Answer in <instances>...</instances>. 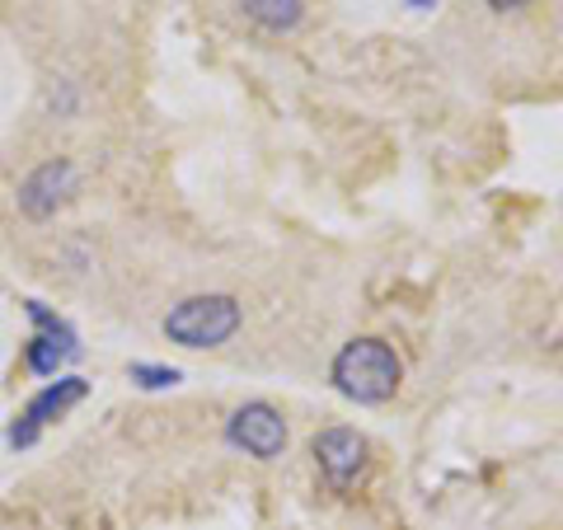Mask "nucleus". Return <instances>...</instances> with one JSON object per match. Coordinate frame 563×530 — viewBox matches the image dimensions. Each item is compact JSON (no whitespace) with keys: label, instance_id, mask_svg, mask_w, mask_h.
<instances>
[{"label":"nucleus","instance_id":"39448f33","mask_svg":"<svg viewBox=\"0 0 563 530\" xmlns=\"http://www.w3.org/2000/svg\"><path fill=\"white\" fill-rule=\"evenodd\" d=\"M29 320L38 324V339L29 343V371L33 376H57L62 362L80 357V339L66 320H57L43 300H29Z\"/></svg>","mask_w":563,"mask_h":530},{"label":"nucleus","instance_id":"f03ea898","mask_svg":"<svg viewBox=\"0 0 563 530\" xmlns=\"http://www.w3.org/2000/svg\"><path fill=\"white\" fill-rule=\"evenodd\" d=\"M240 320H244V314H240L235 296H221V291L188 296V300H179V306L165 314V339L179 343V347H192V352L221 347V343L235 339Z\"/></svg>","mask_w":563,"mask_h":530},{"label":"nucleus","instance_id":"0eeeda50","mask_svg":"<svg viewBox=\"0 0 563 530\" xmlns=\"http://www.w3.org/2000/svg\"><path fill=\"white\" fill-rule=\"evenodd\" d=\"M90 395V380H80V376H57L47 385V390H38L29 399V409H24V422H33V428H47L52 418H62L66 409H76V404Z\"/></svg>","mask_w":563,"mask_h":530},{"label":"nucleus","instance_id":"f257e3e1","mask_svg":"<svg viewBox=\"0 0 563 530\" xmlns=\"http://www.w3.org/2000/svg\"><path fill=\"white\" fill-rule=\"evenodd\" d=\"M329 380H333V390L352 404H385V399H395L404 366L385 339H352L339 347V357H333Z\"/></svg>","mask_w":563,"mask_h":530},{"label":"nucleus","instance_id":"6e6552de","mask_svg":"<svg viewBox=\"0 0 563 530\" xmlns=\"http://www.w3.org/2000/svg\"><path fill=\"white\" fill-rule=\"evenodd\" d=\"M244 14L258 24V29H268V33H287L301 24V10H306V0H240Z\"/></svg>","mask_w":563,"mask_h":530},{"label":"nucleus","instance_id":"423d86ee","mask_svg":"<svg viewBox=\"0 0 563 530\" xmlns=\"http://www.w3.org/2000/svg\"><path fill=\"white\" fill-rule=\"evenodd\" d=\"M314 461H320V474L329 479V488L343 493L366 465V437L357 428H324L314 437Z\"/></svg>","mask_w":563,"mask_h":530},{"label":"nucleus","instance_id":"9b49d317","mask_svg":"<svg viewBox=\"0 0 563 530\" xmlns=\"http://www.w3.org/2000/svg\"><path fill=\"white\" fill-rule=\"evenodd\" d=\"M409 5H413V10H428V5H437V0H409Z\"/></svg>","mask_w":563,"mask_h":530},{"label":"nucleus","instance_id":"20e7f679","mask_svg":"<svg viewBox=\"0 0 563 530\" xmlns=\"http://www.w3.org/2000/svg\"><path fill=\"white\" fill-rule=\"evenodd\" d=\"M80 174L70 161H43L38 169H29V179L20 184V211L29 221H52L57 211L76 198Z\"/></svg>","mask_w":563,"mask_h":530},{"label":"nucleus","instance_id":"1a4fd4ad","mask_svg":"<svg viewBox=\"0 0 563 530\" xmlns=\"http://www.w3.org/2000/svg\"><path fill=\"white\" fill-rule=\"evenodd\" d=\"M128 376L141 385V390H174V385L184 380L179 366H155V362H132Z\"/></svg>","mask_w":563,"mask_h":530},{"label":"nucleus","instance_id":"7ed1b4c3","mask_svg":"<svg viewBox=\"0 0 563 530\" xmlns=\"http://www.w3.org/2000/svg\"><path fill=\"white\" fill-rule=\"evenodd\" d=\"M225 441L231 446H240L244 455H254V461H277L282 451H287V422H282V413L273 409V404H244V409L231 413V422H225Z\"/></svg>","mask_w":563,"mask_h":530},{"label":"nucleus","instance_id":"9d476101","mask_svg":"<svg viewBox=\"0 0 563 530\" xmlns=\"http://www.w3.org/2000/svg\"><path fill=\"white\" fill-rule=\"evenodd\" d=\"M493 10H517V5H526V0H488Z\"/></svg>","mask_w":563,"mask_h":530}]
</instances>
